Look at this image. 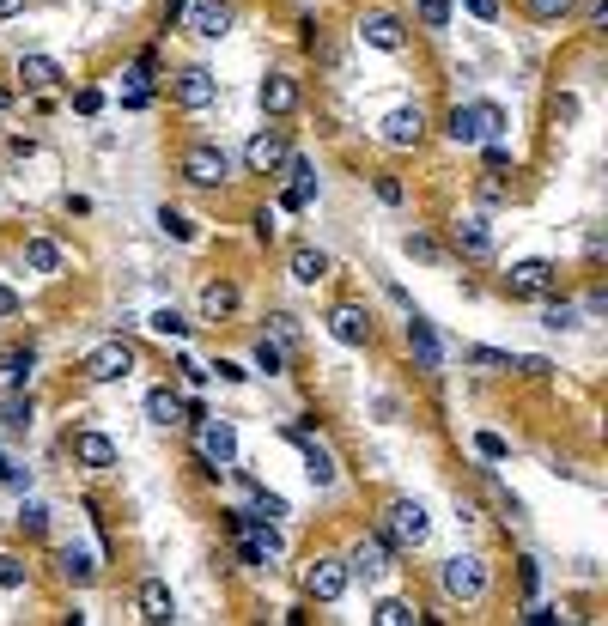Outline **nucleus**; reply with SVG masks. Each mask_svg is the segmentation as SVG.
<instances>
[{
  "label": "nucleus",
  "mask_w": 608,
  "mask_h": 626,
  "mask_svg": "<svg viewBox=\"0 0 608 626\" xmlns=\"http://www.w3.org/2000/svg\"><path fill=\"white\" fill-rule=\"evenodd\" d=\"M499 134H505V110L493 98H475V104H456L450 110V140L456 146H487Z\"/></svg>",
  "instance_id": "1"
},
{
  "label": "nucleus",
  "mask_w": 608,
  "mask_h": 626,
  "mask_svg": "<svg viewBox=\"0 0 608 626\" xmlns=\"http://www.w3.org/2000/svg\"><path fill=\"white\" fill-rule=\"evenodd\" d=\"M487 584H493V572H487V560H481V554H456V560H444V566H438V590H444L450 602H481V596H487Z\"/></svg>",
  "instance_id": "2"
},
{
  "label": "nucleus",
  "mask_w": 608,
  "mask_h": 626,
  "mask_svg": "<svg viewBox=\"0 0 608 626\" xmlns=\"http://www.w3.org/2000/svg\"><path fill=\"white\" fill-rule=\"evenodd\" d=\"M195 450H201V475H225V468L238 462V432H232V420L195 414Z\"/></svg>",
  "instance_id": "3"
},
{
  "label": "nucleus",
  "mask_w": 608,
  "mask_h": 626,
  "mask_svg": "<svg viewBox=\"0 0 608 626\" xmlns=\"http://www.w3.org/2000/svg\"><path fill=\"white\" fill-rule=\"evenodd\" d=\"M177 177H183V183H195V189H219L225 177H232V159H225V152H219L213 140H195V146H183Z\"/></svg>",
  "instance_id": "4"
},
{
  "label": "nucleus",
  "mask_w": 608,
  "mask_h": 626,
  "mask_svg": "<svg viewBox=\"0 0 608 626\" xmlns=\"http://www.w3.org/2000/svg\"><path fill=\"white\" fill-rule=\"evenodd\" d=\"M554 286H560V268H554V262H542V256L511 262V274H505V292H511V298H529V304L554 298Z\"/></svg>",
  "instance_id": "5"
},
{
  "label": "nucleus",
  "mask_w": 608,
  "mask_h": 626,
  "mask_svg": "<svg viewBox=\"0 0 608 626\" xmlns=\"http://www.w3.org/2000/svg\"><path fill=\"white\" fill-rule=\"evenodd\" d=\"M384 535H390L396 547H426V535H432L426 505H420V499H390V511H384Z\"/></svg>",
  "instance_id": "6"
},
{
  "label": "nucleus",
  "mask_w": 608,
  "mask_h": 626,
  "mask_svg": "<svg viewBox=\"0 0 608 626\" xmlns=\"http://www.w3.org/2000/svg\"><path fill=\"white\" fill-rule=\"evenodd\" d=\"M396 566V541L390 535H359L353 541V554H347V572L353 578H384Z\"/></svg>",
  "instance_id": "7"
},
{
  "label": "nucleus",
  "mask_w": 608,
  "mask_h": 626,
  "mask_svg": "<svg viewBox=\"0 0 608 626\" xmlns=\"http://www.w3.org/2000/svg\"><path fill=\"white\" fill-rule=\"evenodd\" d=\"M286 159H292L286 128H262V134H250V146H244V165H250V177H274Z\"/></svg>",
  "instance_id": "8"
},
{
  "label": "nucleus",
  "mask_w": 608,
  "mask_h": 626,
  "mask_svg": "<svg viewBox=\"0 0 608 626\" xmlns=\"http://www.w3.org/2000/svg\"><path fill=\"white\" fill-rule=\"evenodd\" d=\"M80 371H86L92 383H122V377L134 371V347H128V341L116 335V341H104V347H92Z\"/></svg>",
  "instance_id": "9"
},
{
  "label": "nucleus",
  "mask_w": 608,
  "mask_h": 626,
  "mask_svg": "<svg viewBox=\"0 0 608 626\" xmlns=\"http://www.w3.org/2000/svg\"><path fill=\"white\" fill-rule=\"evenodd\" d=\"M347 584H353L347 560H311V566H304V596H311V602H341Z\"/></svg>",
  "instance_id": "10"
},
{
  "label": "nucleus",
  "mask_w": 608,
  "mask_h": 626,
  "mask_svg": "<svg viewBox=\"0 0 608 626\" xmlns=\"http://www.w3.org/2000/svg\"><path fill=\"white\" fill-rule=\"evenodd\" d=\"M183 25L201 37V43H219V37H232V25H238V13L225 7V0H195V7L183 13Z\"/></svg>",
  "instance_id": "11"
},
{
  "label": "nucleus",
  "mask_w": 608,
  "mask_h": 626,
  "mask_svg": "<svg viewBox=\"0 0 608 626\" xmlns=\"http://www.w3.org/2000/svg\"><path fill=\"white\" fill-rule=\"evenodd\" d=\"M359 37H365L371 49H384V55H402V49H408V25H402L396 13H384V7H371V13L359 19Z\"/></svg>",
  "instance_id": "12"
},
{
  "label": "nucleus",
  "mask_w": 608,
  "mask_h": 626,
  "mask_svg": "<svg viewBox=\"0 0 608 626\" xmlns=\"http://www.w3.org/2000/svg\"><path fill=\"white\" fill-rule=\"evenodd\" d=\"M286 438L304 450V481H311V487H335V475H341L335 456H329L323 444H311V432H304V426H286Z\"/></svg>",
  "instance_id": "13"
},
{
  "label": "nucleus",
  "mask_w": 608,
  "mask_h": 626,
  "mask_svg": "<svg viewBox=\"0 0 608 626\" xmlns=\"http://www.w3.org/2000/svg\"><path fill=\"white\" fill-rule=\"evenodd\" d=\"M171 98H177L183 110H207V104L219 98V80H213L207 67H183L177 80H171Z\"/></svg>",
  "instance_id": "14"
},
{
  "label": "nucleus",
  "mask_w": 608,
  "mask_h": 626,
  "mask_svg": "<svg viewBox=\"0 0 608 626\" xmlns=\"http://www.w3.org/2000/svg\"><path fill=\"white\" fill-rule=\"evenodd\" d=\"M134 608H140V620H152V626L177 620V596H171V584H165V578H146V584L134 590Z\"/></svg>",
  "instance_id": "15"
},
{
  "label": "nucleus",
  "mask_w": 608,
  "mask_h": 626,
  "mask_svg": "<svg viewBox=\"0 0 608 626\" xmlns=\"http://www.w3.org/2000/svg\"><path fill=\"white\" fill-rule=\"evenodd\" d=\"M408 353H414V365L420 371H438L444 365V347H438V329L420 317V310H414V317H408Z\"/></svg>",
  "instance_id": "16"
},
{
  "label": "nucleus",
  "mask_w": 608,
  "mask_h": 626,
  "mask_svg": "<svg viewBox=\"0 0 608 626\" xmlns=\"http://www.w3.org/2000/svg\"><path fill=\"white\" fill-rule=\"evenodd\" d=\"M329 335H335L341 347H365V341H371V317H365L359 304H335V310H329Z\"/></svg>",
  "instance_id": "17"
},
{
  "label": "nucleus",
  "mask_w": 608,
  "mask_h": 626,
  "mask_svg": "<svg viewBox=\"0 0 608 626\" xmlns=\"http://www.w3.org/2000/svg\"><path fill=\"white\" fill-rule=\"evenodd\" d=\"M256 98H262V110L280 122V116H292V110H298V80H292V73H268V80L256 86Z\"/></svg>",
  "instance_id": "18"
},
{
  "label": "nucleus",
  "mask_w": 608,
  "mask_h": 626,
  "mask_svg": "<svg viewBox=\"0 0 608 626\" xmlns=\"http://www.w3.org/2000/svg\"><path fill=\"white\" fill-rule=\"evenodd\" d=\"M280 171L292 177V189H286L280 201H286L292 213H304V207H311V201H317V165H311V159H286Z\"/></svg>",
  "instance_id": "19"
},
{
  "label": "nucleus",
  "mask_w": 608,
  "mask_h": 626,
  "mask_svg": "<svg viewBox=\"0 0 608 626\" xmlns=\"http://www.w3.org/2000/svg\"><path fill=\"white\" fill-rule=\"evenodd\" d=\"M73 462H80V468H98V475H104V468H116V444L86 426V432H73Z\"/></svg>",
  "instance_id": "20"
},
{
  "label": "nucleus",
  "mask_w": 608,
  "mask_h": 626,
  "mask_svg": "<svg viewBox=\"0 0 608 626\" xmlns=\"http://www.w3.org/2000/svg\"><path fill=\"white\" fill-rule=\"evenodd\" d=\"M420 134H426L420 104H402V110H390V116H384V140H390V146H420Z\"/></svg>",
  "instance_id": "21"
},
{
  "label": "nucleus",
  "mask_w": 608,
  "mask_h": 626,
  "mask_svg": "<svg viewBox=\"0 0 608 626\" xmlns=\"http://www.w3.org/2000/svg\"><path fill=\"white\" fill-rule=\"evenodd\" d=\"M456 250H463L469 262H493V225L487 219H463V225H456Z\"/></svg>",
  "instance_id": "22"
},
{
  "label": "nucleus",
  "mask_w": 608,
  "mask_h": 626,
  "mask_svg": "<svg viewBox=\"0 0 608 626\" xmlns=\"http://www.w3.org/2000/svg\"><path fill=\"white\" fill-rule=\"evenodd\" d=\"M19 80L31 86V92H55L67 73H61V61L55 55H19Z\"/></svg>",
  "instance_id": "23"
},
{
  "label": "nucleus",
  "mask_w": 608,
  "mask_h": 626,
  "mask_svg": "<svg viewBox=\"0 0 608 626\" xmlns=\"http://www.w3.org/2000/svg\"><path fill=\"white\" fill-rule=\"evenodd\" d=\"M232 310H238V286H232V280H207V286H201V317H207V323H225Z\"/></svg>",
  "instance_id": "24"
},
{
  "label": "nucleus",
  "mask_w": 608,
  "mask_h": 626,
  "mask_svg": "<svg viewBox=\"0 0 608 626\" xmlns=\"http://www.w3.org/2000/svg\"><path fill=\"white\" fill-rule=\"evenodd\" d=\"M183 414H189V402L177 396V389H152L146 396V420L152 426H183Z\"/></svg>",
  "instance_id": "25"
},
{
  "label": "nucleus",
  "mask_w": 608,
  "mask_h": 626,
  "mask_svg": "<svg viewBox=\"0 0 608 626\" xmlns=\"http://www.w3.org/2000/svg\"><path fill=\"white\" fill-rule=\"evenodd\" d=\"M292 280H298V286L329 280V256H323V250H311V244H298V250H292Z\"/></svg>",
  "instance_id": "26"
},
{
  "label": "nucleus",
  "mask_w": 608,
  "mask_h": 626,
  "mask_svg": "<svg viewBox=\"0 0 608 626\" xmlns=\"http://www.w3.org/2000/svg\"><path fill=\"white\" fill-rule=\"evenodd\" d=\"M25 268L31 274H61V244L55 238H25Z\"/></svg>",
  "instance_id": "27"
},
{
  "label": "nucleus",
  "mask_w": 608,
  "mask_h": 626,
  "mask_svg": "<svg viewBox=\"0 0 608 626\" xmlns=\"http://www.w3.org/2000/svg\"><path fill=\"white\" fill-rule=\"evenodd\" d=\"M31 396H25V389H7V396H0V426H7V432H25L31 426Z\"/></svg>",
  "instance_id": "28"
},
{
  "label": "nucleus",
  "mask_w": 608,
  "mask_h": 626,
  "mask_svg": "<svg viewBox=\"0 0 608 626\" xmlns=\"http://www.w3.org/2000/svg\"><path fill=\"white\" fill-rule=\"evenodd\" d=\"M61 578L67 584H92L98 578V560L86 554V547H61Z\"/></svg>",
  "instance_id": "29"
},
{
  "label": "nucleus",
  "mask_w": 608,
  "mask_h": 626,
  "mask_svg": "<svg viewBox=\"0 0 608 626\" xmlns=\"http://www.w3.org/2000/svg\"><path fill=\"white\" fill-rule=\"evenodd\" d=\"M584 317H578V304H560V298H542V329H578Z\"/></svg>",
  "instance_id": "30"
},
{
  "label": "nucleus",
  "mask_w": 608,
  "mask_h": 626,
  "mask_svg": "<svg viewBox=\"0 0 608 626\" xmlns=\"http://www.w3.org/2000/svg\"><path fill=\"white\" fill-rule=\"evenodd\" d=\"M377 626H414L420 620V608L414 602H402V596H390V602H377V614H371Z\"/></svg>",
  "instance_id": "31"
},
{
  "label": "nucleus",
  "mask_w": 608,
  "mask_h": 626,
  "mask_svg": "<svg viewBox=\"0 0 608 626\" xmlns=\"http://www.w3.org/2000/svg\"><path fill=\"white\" fill-rule=\"evenodd\" d=\"M146 329H152V335H165V341H183V335H189V323L177 317L171 304H165V310H152V317H146Z\"/></svg>",
  "instance_id": "32"
},
{
  "label": "nucleus",
  "mask_w": 608,
  "mask_h": 626,
  "mask_svg": "<svg viewBox=\"0 0 608 626\" xmlns=\"http://www.w3.org/2000/svg\"><path fill=\"white\" fill-rule=\"evenodd\" d=\"M475 371H487V377H499V371H511V353H499V347H469L463 353Z\"/></svg>",
  "instance_id": "33"
},
{
  "label": "nucleus",
  "mask_w": 608,
  "mask_h": 626,
  "mask_svg": "<svg viewBox=\"0 0 608 626\" xmlns=\"http://www.w3.org/2000/svg\"><path fill=\"white\" fill-rule=\"evenodd\" d=\"M0 371H7V383H13V389H25V383H31V371H37L31 347H25V353H7V359H0Z\"/></svg>",
  "instance_id": "34"
},
{
  "label": "nucleus",
  "mask_w": 608,
  "mask_h": 626,
  "mask_svg": "<svg viewBox=\"0 0 608 626\" xmlns=\"http://www.w3.org/2000/svg\"><path fill=\"white\" fill-rule=\"evenodd\" d=\"M414 19H420L426 31H444V25H450V0H414Z\"/></svg>",
  "instance_id": "35"
},
{
  "label": "nucleus",
  "mask_w": 608,
  "mask_h": 626,
  "mask_svg": "<svg viewBox=\"0 0 608 626\" xmlns=\"http://www.w3.org/2000/svg\"><path fill=\"white\" fill-rule=\"evenodd\" d=\"M402 250H408V256H414V262H432V268H438V262H444V250H438V244H432V238H426V231H408V238H402Z\"/></svg>",
  "instance_id": "36"
},
{
  "label": "nucleus",
  "mask_w": 608,
  "mask_h": 626,
  "mask_svg": "<svg viewBox=\"0 0 608 626\" xmlns=\"http://www.w3.org/2000/svg\"><path fill=\"white\" fill-rule=\"evenodd\" d=\"M250 517L280 523V517H286V499H280V493H268V487H256V511H250Z\"/></svg>",
  "instance_id": "37"
},
{
  "label": "nucleus",
  "mask_w": 608,
  "mask_h": 626,
  "mask_svg": "<svg viewBox=\"0 0 608 626\" xmlns=\"http://www.w3.org/2000/svg\"><path fill=\"white\" fill-rule=\"evenodd\" d=\"M159 225H165V238H177V244H189V238H195V225H189L177 207H159Z\"/></svg>",
  "instance_id": "38"
},
{
  "label": "nucleus",
  "mask_w": 608,
  "mask_h": 626,
  "mask_svg": "<svg viewBox=\"0 0 608 626\" xmlns=\"http://www.w3.org/2000/svg\"><path fill=\"white\" fill-rule=\"evenodd\" d=\"M256 365H262V371H268V377H274V371H280V365H286V347H280V341H268V335H262V341H256Z\"/></svg>",
  "instance_id": "39"
},
{
  "label": "nucleus",
  "mask_w": 608,
  "mask_h": 626,
  "mask_svg": "<svg viewBox=\"0 0 608 626\" xmlns=\"http://www.w3.org/2000/svg\"><path fill=\"white\" fill-rule=\"evenodd\" d=\"M0 590H25V560L19 554H0Z\"/></svg>",
  "instance_id": "40"
},
{
  "label": "nucleus",
  "mask_w": 608,
  "mask_h": 626,
  "mask_svg": "<svg viewBox=\"0 0 608 626\" xmlns=\"http://www.w3.org/2000/svg\"><path fill=\"white\" fill-rule=\"evenodd\" d=\"M0 481H7V487H31V468L13 462V456H0Z\"/></svg>",
  "instance_id": "41"
},
{
  "label": "nucleus",
  "mask_w": 608,
  "mask_h": 626,
  "mask_svg": "<svg viewBox=\"0 0 608 626\" xmlns=\"http://www.w3.org/2000/svg\"><path fill=\"white\" fill-rule=\"evenodd\" d=\"M19 529H25V535H43V529H49V511H43V505H25V511H19Z\"/></svg>",
  "instance_id": "42"
},
{
  "label": "nucleus",
  "mask_w": 608,
  "mask_h": 626,
  "mask_svg": "<svg viewBox=\"0 0 608 626\" xmlns=\"http://www.w3.org/2000/svg\"><path fill=\"white\" fill-rule=\"evenodd\" d=\"M529 13H536V19H560V13H572V0H529Z\"/></svg>",
  "instance_id": "43"
},
{
  "label": "nucleus",
  "mask_w": 608,
  "mask_h": 626,
  "mask_svg": "<svg viewBox=\"0 0 608 626\" xmlns=\"http://www.w3.org/2000/svg\"><path fill=\"white\" fill-rule=\"evenodd\" d=\"M274 323V335H280V347H292L298 341V317H286V310H280V317H268Z\"/></svg>",
  "instance_id": "44"
},
{
  "label": "nucleus",
  "mask_w": 608,
  "mask_h": 626,
  "mask_svg": "<svg viewBox=\"0 0 608 626\" xmlns=\"http://www.w3.org/2000/svg\"><path fill=\"white\" fill-rule=\"evenodd\" d=\"M475 450H481L487 462H499V456H505V438H499V432H481V438H475Z\"/></svg>",
  "instance_id": "45"
},
{
  "label": "nucleus",
  "mask_w": 608,
  "mask_h": 626,
  "mask_svg": "<svg viewBox=\"0 0 608 626\" xmlns=\"http://www.w3.org/2000/svg\"><path fill=\"white\" fill-rule=\"evenodd\" d=\"M554 122H560V128H566V122H578V98H572V92H566V98H554Z\"/></svg>",
  "instance_id": "46"
},
{
  "label": "nucleus",
  "mask_w": 608,
  "mask_h": 626,
  "mask_svg": "<svg viewBox=\"0 0 608 626\" xmlns=\"http://www.w3.org/2000/svg\"><path fill=\"white\" fill-rule=\"evenodd\" d=\"M463 7H469L481 25H493V19H499V0H463Z\"/></svg>",
  "instance_id": "47"
},
{
  "label": "nucleus",
  "mask_w": 608,
  "mask_h": 626,
  "mask_svg": "<svg viewBox=\"0 0 608 626\" xmlns=\"http://www.w3.org/2000/svg\"><path fill=\"white\" fill-rule=\"evenodd\" d=\"M487 165H493V171L511 165V146H505V140H487Z\"/></svg>",
  "instance_id": "48"
},
{
  "label": "nucleus",
  "mask_w": 608,
  "mask_h": 626,
  "mask_svg": "<svg viewBox=\"0 0 608 626\" xmlns=\"http://www.w3.org/2000/svg\"><path fill=\"white\" fill-rule=\"evenodd\" d=\"M511 371H523V377H548L554 365H548V359H511Z\"/></svg>",
  "instance_id": "49"
},
{
  "label": "nucleus",
  "mask_w": 608,
  "mask_h": 626,
  "mask_svg": "<svg viewBox=\"0 0 608 626\" xmlns=\"http://www.w3.org/2000/svg\"><path fill=\"white\" fill-rule=\"evenodd\" d=\"M377 201L396 207V201H402V183H396V177H377Z\"/></svg>",
  "instance_id": "50"
},
{
  "label": "nucleus",
  "mask_w": 608,
  "mask_h": 626,
  "mask_svg": "<svg viewBox=\"0 0 608 626\" xmlns=\"http://www.w3.org/2000/svg\"><path fill=\"white\" fill-rule=\"evenodd\" d=\"M523 620H529V626H548V620H560V614H554L548 602H529V614H523Z\"/></svg>",
  "instance_id": "51"
},
{
  "label": "nucleus",
  "mask_w": 608,
  "mask_h": 626,
  "mask_svg": "<svg viewBox=\"0 0 608 626\" xmlns=\"http://www.w3.org/2000/svg\"><path fill=\"white\" fill-rule=\"evenodd\" d=\"M213 371H219V377H225V383H244V377H250V371H244V365H232V359H219V365H213Z\"/></svg>",
  "instance_id": "52"
},
{
  "label": "nucleus",
  "mask_w": 608,
  "mask_h": 626,
  "mask_svg": "<svg viewBox=\"0 0 608 626\" xmlns=\"http://www.w3.org/2000/svg\"><path fill=\"white\" fill-rule=\"evenodd\" d=\"M183 13H189V0H165V31L183 25Z\"/></svg>",
  "instance_id": "53"
},
{
  "label": "nucleus",
  "mask_w": 608,
  "mask_h": 626,
  "mask_svg": "<svg viewBox=\"0 0 608 626\" xmlns=\"http://www.w3.org/2000/svg\"><path fill=\"white\" fill-rule=\"evenodd\" d=\"M0 317H19V292L13 286H0Z\"/></svg>",
  "instance_id": "54"
},
{
  "label": "nucleus",
  "mask_w": 608,
  "mask_h": 626,
  "mask_svg": "<svg viewBox=\"0 0 608 626\" xmlns=\"http://www.w3.org/2000/svg\"><path fill=\"white\" fill-rule=\"evenodd\" d=\"M25 13V0H0V19H19Z\"/></svg>",
  "instance_id": "55"
}]
</instances>
